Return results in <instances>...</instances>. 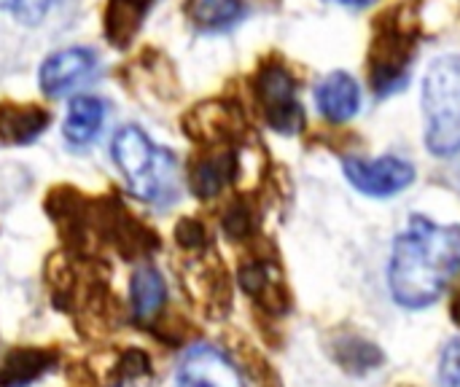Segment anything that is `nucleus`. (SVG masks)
<instances>
[{"label":"nucleus","mask_w":460,"mask_h":387,"mask_svg":"<svg viewBox=\"0 0 460 387\" xmlns=\"http://www.w3.org/2000/svg\"><path fill=\"white\" fill-rule=\"evenodd\" d=\"M97 70H100V59L92 48L70 46L43 59L38 70V81L49 97H65L81 89L84 84L94 81Z\"/></svg>","instance_id":"obj_7"},{"label":"nucleus","mask_w":460,"mask_h":387,"mask_svg":"<svg viewBox=\"0 0 460 387\" xmlns=\"http://www.w3.org/2000/svg\"><path fill=\"white\" fill-rule=\"evenodd\" d=\"M326 3H337V5H345V8H369L377 0H326Z\"/></svg>","instance_id":"obj_22"},{"label":"nucleus","mask_w":460,"mask_h":387,"mask_svg":"<svg viewBox=\"0 0 460 387\" xmlns=\"http://www.w3.org/2000/svg\"><path fill=\"white\" fill-rule=\"evenodd\" d=\"M57 356L40 347L11 350L0 364V387H27L54 366Z\"/></svg>","instance_id":"obj_11"},{"label":"nucleus","mask_w":460,"mask_h":387,"mask_svg":"<svg viewBox=\"0 0 460 387\" xmlns=\"http://www.w3.org/2000/svg\"><path fill=\"white\" fill-rule=\"evenodd\" d=\"M315 102H318V110L326 121L332 124H345L350 121L358 108H361V89H358V81L345 73V70H334L329 73L318 89H315Z\"/></svg>","instance_id":"obj_9"},{"label":"nucleus","mask_w":460,"mask_h":387,"mask_svg":"<svg viewBox=\"0 0 460 387\" xmlns=\"http://www.w3.org/2000/svg\"><path fill=\"white\" fill-rule=\"evenodd\" d=\"M256 97L267 124L275 132L294 135L305 124V110L296 97V81L283 65H264L256 75Z\"/></svg>","instance_id":"obj_4"},{"label":"nucleus","mask_w":460,"mask_h":387,"mask_svg":"<svg viewBox=\"0 0 460 387\" xmlns=\"http://www.w3.org/2000/svg\"><path fill=\"white\" fill-rule=\"evenodd\" d=\"M167 296L164 280L154 267H143L132 275L129 283V302H132V315L137 321H151L162 310Z\"/></svg>","instance_id":"obj_16"},{"label":"nucleus","mask_w":460,"mask_h":387,"mask_svg":"<svg viewBox=\"0 0 460 387\" xmlns=\"http://www.w3.org/2000/svg\"><path fill=\"white\" fill-rule=\"evenodd\" d=\"M175 237H178V242H181L183 248H191V251H197V248L205 245V229H202V224L194 221V218L181 221L178 229H175Z\"/></svg>","instance_id":"obj_20"},{"label":"nucleus","mask_w":460,"mask_h":387,"mask_svg":"<svg viewBox=\"0 0 460 387\" xmlns=\"http://www.w3.org/2000/svg\"><path fill=\"white\" fill-rule=\"evenodd\" d=\"M186 13L197 30L224 32L243 19L245 5H243V0H189Z\"/></svg>","instance_id":"obj_15"},{"label":"nucleus","mask_w":460,"mask_h":387,"mask_svg":"<svg viewBox=\"0 0 460 387\" xmlns=\"http://www.w3.org/2000/svg\"><path fill=\"white\" fill-rule=\"evenodd\" d=\"M348 183L375 199H388L415 180V167L399 156H380V159H345L342 162Z\"/></svg>","instance_id":"obj_6"},{"label":"nucleus","mask_w":460,"mask_h":387,"mask_svg":"<svg viewBox=\"0 0 460 387\" xmlns=\"http://www.w3.org/2000/svg\"><path fill=\"white\" fill-rule=\"evenodd\" d=\"M337 361L348 369V372H372L383 364V353L372 345V342H364V339H342L337 345Z\"/></svg>","instance_id":"obj_17"},{"label":"nucleus","mask_w":460,"mask_h":387,"mask_svg":"<svg viewBox=\"0 0 460 387\" xmlns=\"http://www.w3.org/2000/svg\"><path fill=\"white\" fill-rule=\"evenodd\" d=\"M439 385L460 387V337L450 339L439 358Z\"/></svg>","instance_id":"obj_19"},{"label":"nucleus","mask_w":460,"mask_h":387,"mask_svg":"<svg viewBox=\"0 0 460 387\" xmlns=\"http://www.w3.org/2000/svg\"><path fill=\"white\" fill-rule=\"evenodd\" d=\"M224 226H226V232H229L232 237H243V234H248V226H251L248 210H245L243 205H234V207L226 213Z\"/></svg>","instance_id":"obj_21"},{"label":"nucleus","mask_w":460,"mask_h":387,"mask_svg":"<svg viewBox=\"0 0 460 387\" xmlns=\"http://www.w3.org/2000/svg\"><path fill=\"white\" fill-rule=\"evenodd\" d=\"M415 35L404 24H380V32L372 43V84L377 94H391L407 84Z\"/></svg>","instance_id":"obj_5"},{"label":"nucleus","mask_w":460,"mask_h":387,"mask_svg":"<svg viewBox=\"0 0 460 387\" xmlns=\"http://www.w3.org/2000/svg\"><path fill=\"white\" fill-rule=\"evenodd\" d=\"M105 110L108 105L100 100V97H92V94H78L70 100L67 105V119H65V137L73 143V145H86L97 137L102 121H105Z\"/></svg>","instance_id":"obj_13"},{"label":"nucleus","mask_w":460,"mask_h":387,"mask_svg":"<svg viewBox=\"0 0 460 387\" xmlns=\"http://www.w3.org/2000/svg\"><path fill=\"white\" fill-rule=\"evenodd\" d=\"M426 145L434 156L460 151V57L447 54L431 62L423 75Z\"/></svg>","instance_id":"obj_3"},{"label":"nucleus","mask_w":460,"mask_h":387,"mask_svg":"<svg viewBox=\"0 0 460 387\" xmlns=\"http://www.w3.org/2000/svg\"><path fill=\"white\" fill-rule=\"evenodd\" d=\"M234 170H237V159L232 151H218V154L202 156L191 167V191L199 199H210L229 183Z\"/></svg>","instance_id":"obj_14"},{"label":"nucleus","mask_w":460,"mask_h":387,"mask_svg":"<svg viewBox=\"0 0 460 387\" xmlns=\"http://www.w3.org/2000/svg\"><path fill=\"white\" fill-rule=\"evenodd\" d=\"M49 113L38 105L0 102V140L8 145H27L43 135Z\"/></svg>","instance_id":"obj_10"},{"label":"nucleus","mask_w":460,"mask_h":387,"mask_svg":"<svg viewBox=\"0 0 460 387\" xmlns=\"http://www.w3.org/2000/svg\"><path fill=\"white\" fill-rule=\"evenodd\" d=\"M156 0H108L105 5V38L124 48L143 27Z\"/></svg>","instance_id":"obj_12"},{"label":"nucleus","mask_w":460,"mask_h":387,"mask_svg":"<svg viewBox=\"0 0 460 387\" xmlns=\"http://www.w3.org/2000/svg\"><path fill=\"white\" fill-rule=\"evenodd\" d=\"M460 272V226H439L415 215L394 240L388 286L407 310L431 307Z\"/></svg>","instance_id":"obj_1"},{"label":"nucleus","mask_w":460,"mask_h":387,"mask_svg":"<svg viewBox=\"0 0 460 387\" xmlns=\"http://www.w3.org/2000/svg\"><path fill=\"white\" fill-rule=\"evenodd\" d=\"M178 387H245L237 366L210 345L191 347L181 364Z\"/></svg>","instance_id":"obj_8"},{"label":"nucleus","mask_w":460,"mask_h":387,"mask_svg":"<svg viewBox=\"0 0 460 387\" xmlns=\"http://www.w3.org/2000/svg\"><path fill=\"white\" fill-rule=\"evenodd\" d=\"M49 8H51V0H0V11L11 13L13 19L30 27L43 22Z\"/></svg>","instance_id":"obj_18"},{"label":"nucleus","mask_w":460,"mask_h":387,"mask_svg":"<svg viewBox=\"0 0 460 387\" xmlns=\"http://www.w3.org/2000/svg\"><path fill=\"white\" fill-rule=\"evenodd\" d=\"M113 162L124 172L135 197L151 205H167L178 194V162L175 156L151 143L137 127H124L111 143Z\"/></svg>","instance_id":"obj_2"}]
</instances>
